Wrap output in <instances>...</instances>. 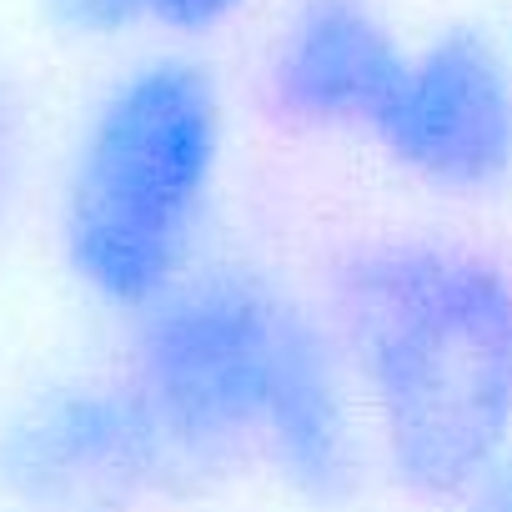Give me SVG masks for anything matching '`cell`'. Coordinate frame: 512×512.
Segmentation results:
<instances>
[{"instance_id": "cell-7", "label": "cell", "mask_w": 512, "mask_h": 512, "mask_svg": "<svg viewBox=\"0 0 512 512\" xmlns=\"http://www.w3.org/2000/svg\"><path fill=\"white\" fill-rule=\"evenodd\" d=\"M251 0H41L56 36L86 46H116L131 36H161L171 46H196L226 31Z\"/></svg>"}, {"instance_id": "cell-4", "label": "cell", "mask_w": 512, "mask_h": 512, "mask_svg": "<svg viewBox=\"0 0 512 512\" xmlns=\"http://www.w3.org/2000/svg\"><path fill=\"white\" fill-rule=\"evenodd\" d=\"M176 492L121 367H71L0 407V512H146Z\"/></svg>"}, {"instance_id": "cell-8", "label": "cell", "mask_w": 512, "mask_h": 512, "mask_svg": "<svg viewBox=\"0 0 512 512\" xmlns=\"http://www.w3.org/2000/svg\"><path fill=\"white\" fill-rule=\"evenodd\" d=\"M457 512H512V457H507L467 502H457Z\"/></svg>"}, {"instance_id": "cell-5", "label": "cell", "mask_w": 512, "mask_h": 512, "mask_svg": "<svg viewBox=\"0 0 512 512\" xmlns=\"http://www.w3.org/2000/svg\"><path fill=\"white\" fill-rule=\"evenodd\" d=\"M377 156L412 186L482 201L512 186V51L487 31L457 26L407 61L367 126Z\"/></svg>"}, {"instance_id": "cell-1", "label": "cell", "mask_w": 512, "mask_h": 512, "mask_svg": "<svg viewBox=\"0 0 512 512\" xmlns=\"http://www.w3.org/2000/svg\"><path fill=\"white\" fill-rule=\"evenodd\" d=\"M116 367L161 437L176 492L267 472L307 507H342L372 472L322 302L251 256H201L126 322Z\"/></svg>"}, {"instance_id": "cell-6", "label": "cell", "mask_w": 512, "mask_h": 512, "mask_svg": "<svg viewBox=\"0 0 512 512\" xmlns=\"http://www.w3.org/2000/svg\"><path fill=\"white\" fill-rule=\"evenodd\" d=\"M407 41L372 0H292L262 56V96L297 131L367 136Z\"/></svg>"}, {"instance_id": "cell-9", "label": "cell", "mask_w": 512, "mask_h": 512, "mask_svg": "<svg viewBox=\"0 0 512 512\" xmlns=\"http://www.w3.org/2000/svg\"><path fill=\"white\" fill-rule=\"evenodd\" d=\"M11 166H16V116H11L6 86H0V201L11 191Z\"/></svg>"}, {"instance_id": "cell-2", "label": "cell", "mask_w": 512, "mask_h": 512, "mask_svg": "<svg viewBox=\"0 0 512 512\" xmlns=\"http://www.w3.org/2000/svg\"><path fill=\"white\" fill-rule=\"evenodd\" d=\"M322 312L372 467L457 507L512 457V267L452 231H372L337 251Z\"/></svg>"}, {"instance_id": "cell-3", "label": "cell", "mask_w": 512, "mask_h": 512, "mask_svg": "<svg viewBox=\"0 0 512 512\" xmlns=\"http://www.w3.org/2000/svg\"><path fill=\"white\" fill-rule=\"evenodd\" d=\"M226 156V86L186 46L126 61L91 96L51 201L56 262L81 302L126 327L216 251Z\"/></svg>"}]
</instances>
